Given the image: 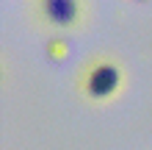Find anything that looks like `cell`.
Returning a JSON list of instances; mask_svg holds the SVG:
<instances>
[{"label": "cell", "mask_w": 152, "mask_h": 150, "mask_svg": "<svg viewBox=\"0 0 152 150\" xmlns=\"http://www.w3.org/2000/svg\"><path fill=\"white\" fill-rule=\"evenodd\" d=\"M119 83H122V69L113 61H100L86 72L83 92L91 100H108L119 92Z\"/></svg>", "instance_id": "obj_1"}, {"label": "cell", "mask_w": 152, "mask_h": 150, "mask_svg": "<svg viewBox=\"0 0 152 150\" xmlns=\"http://www.w3.org/2000/svg\"><path fill=\"white\" fill-rule=\"evenodd\" d=\"M42 20L56 28H77L83 20V0H36Z\"/></svg>", "instance_id": "obj_2"}, {"label": "cell", "mask_w": 152, "mask_h": 150, "mask_svg": "<svg viewBox=\"0 0 152 150\" xmlns=\"http://www.w3.org/2000/svg\"><path fill=\"white\" fill-rule=\"evenodd\" d=\"M44 53H47V58L50 61H64V58H69V42L64 39V36H53V39H47V45H44Z\"/></svg>", "instance_id": "obj_3"}, {"label": "cell", "mask_w": 152, "mask_h": 150, "mask_svg": "<svg viewBox=\"0 0 152 150\" xmlns=\"http://www.w3.org/2000/svg\"><path fill=\"white\" fill-rule=\"evenodd\" d=\"M138 3H144V0H138Z\"/></svg>", "instance_id": "obj_4"}]
</instances>
